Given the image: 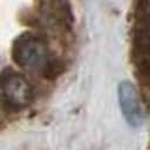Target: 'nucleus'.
Here are the masks:
<instances>
[{
  "mask_svg": "<svg viewBox=\"0 0 150 150\" xmlns=\"http://www.w3.org/2000/svg\"><path fill=\"white\" fill-rule=\"evenodd\" d=\"M12 59L18 66L29 71L47 73L52 68L46 41L33 33H23L14 40Z\"/></svg>",
  "mask_w": 150,
  "mask_h": 150,
  "instance_id": "nucleus-1",
  "label": "nucleus"
},
{
  "mask_svg": "<svg viewBox=\"0 0 150 150\" xmlns=\"http://www.w3.org/2000/svg\"><path fill=\"white\" fill-rule=\"evenodd\" d=\"M1 97L11 109H22L32 102L33 90L25 76L14 70H5L1 77Z\"/></svg>",
  "mask_w": 150,
  "mask_h": 150,
  "instance_id": "nucleus-2",
  "label": "nucleus"
},
{
  "mask_svg": "<svg viewBox=\"0 0 150 150\" xmlns=\"http://www.w3.org/2000/svg\"><path fill=\"white\" fill-rule=\"evenodd\" d=\"M117 97L121 111L127 122L132 127L142 124L144 115L136 87L129 81H122L117 88Z\"/></svg>",
  "mask_w": 150,
  "mask_h": 150,
  "instance_id": "nucleus-3",
  "label": "nucleus"
}]
</instances>
